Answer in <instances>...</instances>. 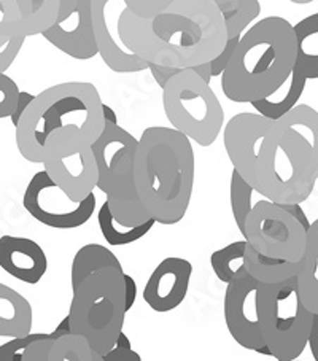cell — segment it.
<instances>
[{"instance_id":"6da1fadb","label":"cell","mask_w":318,"mask_h":361,"mask_svg":"<svg viewBox=\"0 0 318 361\" xmlns=\"http://www.w3.org/2000/svg\"><path fill=\"white\" fill-rule=\"evenodd\" d=\"M128 51L148 64L192 68L212 62L228 42L214 0H172L154 20H140L124 8L116 24Z\"/></svg>"},{"instance_id":"7a4b0ae2","label":"cell","mask_w":318,"mask_h":361,"mask_svg":"<svg viewBox=\"0 0 318 361\" xmlns=\"http://www.w3.org/2000/svg\"><path fill=\"white\" fill-rule=\"evenodd\" d=\"M134 182L140 202L159 225H177L188 212L195 188L191 142L172 128H147L134 154Z\"/></svg>"},{"instance_id":"3957f363","label":"cell","mask_w":318,"mask_h":361,"mask_svg":"<svg viewBox=\"0 0 318 361\" xmlns=\"http://www.w3.org/2000/svg\"><path fill=\"white\" fill-rule=\"evenodd\" d=\"M274 121L258 114H237L223 133L224 148L234 171L266 201L301 204L314 191L301 178L272 134Z\"/></svg>"},{"instance_id":"277c9868","label":"cell","mask_w":318,"mask_h":361,"mask_svg":"<svg viewBox=\"0 0 318 361\" xmlns=\"http://www.w3.org/2000/svg\"><path fill=\"white\" fill-rule=\"evenodd\" d=\"M296 39L291 24L280 16L258 21L240 37L221 75L223 94L237 104L269 97L295 67Z\"/></svg>"},{"instance_id":"5b68a950","label":"cell","mask_w":318,"mask_h":361,"mask_svg":"<svg viewBox=\"0 0 318 361\" xmlns=\"http://www.w3.org/2000/svg\"><path fill=\"white\" fill-rule=\"evenodd\" d=\"M102 99L88 82L51 86L35 96L16 129V147L29 163L42 164L48 137L56 133H78L90 143L104 130Z\"/></svg>"},{"instance_id":"8992f818","label":"cell","mask_w":318,"mask_h":361,"mask_svg":"<svg viewBox=\"0 0 318 361\" xmlns=\"http://www.w3.org/2000/svg\"><path fill=\"white\" fill-rule=\"evenodd\" d=\"M67 315L71 333L85 338L92 350L104 357L123 333L126 317L124 272L105 267L85 279L73 290Z\"/></svg>"},{"instance_id":"52a82bcc","label":"cell","mask_w":318,"mask_h":361,"mask_svg":"<svg viewBox=\"0 0 318 361\" xmlns=\"http://www.w3.org/2000/svg\"><path fill=\"white\" fill-rule=\"evenodd\" d=\"M257 309L261 336L272 357L298 360L309 342L314 314L301 301L296 277L259 285Z\"/></svg>"},{"instance_id":"ba28073f","label":"cell","mask_w":318,"mask_h":361,"mask_svg":"<svg viewBox=\"0 0 318 361\" xmlns=\"http://www.w3.org/2000/svg\"><path fill=\"white\" fill-rule=\"evenodd\" d=\"M163 105L172 129L201 147L214 145L221 134L224 111L210 85L185 68L163 90Z\"/></svg>"},{"instance_id":"9c48e42d","label":"cell","mask_w":318,"mask_h":361,"mask_svg":"<svg viewBox=\"0 0 318 361\" xmlns=\"http://www.w3.org/2000/svg\"><path fill=\"white\" fill-rule=\"evenodd\" d=\"M42 164L49 180L78 202L94 192L99 171L91 143L78 133H56L48 137Z\"/></svg>"},{"instance_id":"30bf717a","label":"cell","mask_w":318,"mask_h":361,"mask_svg":"<svg viewBox=\"0 0 318 361\" xmlns=\"http://www.w3.org/2000/svg\"><path fill=\"white\" fill-rule=\"evenodd\" d=\"M305 234L282 205L266 199L253 205L242 231L244 240L259 255L286 263H301Z\"/></svg>"},{"instance_id":"8fae6325","label":"cell","mask_w":318,"mask_h":361,"mask_svg":"<svg viewBox=\"0 0 318 361\" xmlns=\"http://www.w3.org/2000/svg\"><path fill=\"white\" fill-rule=\"evenodd\" d=\"M27 214L42 225L54 229H75L88 223L96 212L94 192L75 202L56 186L45 171L30 178L23 196Z\"/></svg>"},{"instance_id":"7c38bea8","label":"cell","mask_w":318,"mask_h":361,"mask_svg":"<svg viewBox=\"0 0 318 361\" xmlns=\"http://www.w3.org/2000/svg\"><path fill=\"white\" fill-rule=\"evenodd\" d=\"M272 134L296 172L307 183L318 178V111L296 105L290 114L274 121Z\"/></svg>"},{"instance_id":"4fadbf2b","label":"cell","mask_w":318,"mask_h":361,"mask_svg":"<svg viewBox=\"0 0 318 361\" xmlns=\"http://www.w3.org/2000/svg\"><path fill=\"white\" fill-rule=\"evenodd\" d=\"M259 285L248 276L247 271L240 272L233 282L228 283L223 304L224 322L231 338L240 347L253 352H258L266 345L261 336L257 309Z\"/></svg>"},{"instance_id":"5bb4252c","label":"cell","mask_w":318,"mask_h":361,"mask_svg":"<svg viewBox=\"0 0 318 361\" xmlns=\"http://www.w3.org/2000/svg\"><path fill=\"white\" fill-rule=\"evenodd\" d=\"M73 59L86 61L97 54L94 29H92L91 0H59L58 20L42 34Z\"/></svg>"},{"instance_id":"9a60e30c","label":"cell","mask_w":318,"mask_h":361,"mask_svg":"<svg viewBox=\"0 0 318 361\" xmlns=\"http://www.w3.org/2000/svg\"><path fill=\"white\" fill-rule=\"evenodd\" d=\"M134 154L135 148H124L116 154L105 180L104 191L107 195L109 209L114 219L123 226H137L148 221L152 216L143 207L134 182Z\"/></svg>"},{"instance_id":"2e32d148","label":"cell","mask_w":318,"mask_h":361,"mask_svg":"<svg viewBox=\"0 0 318 361\" xmlns=\"http://www.w3.org/2000/svg\"><path fill=\"white\" fill-rule=\"evenodd\" d=\"M192 264L188 259L169 257L161 261L148 277L143 288V301L154 312L166 314L185 301L190 290Z\"/></svg>"},{"instance_id":"e0dca14e","label":"cell","mask_w":318,"mask_h":361,"mask_svg":"<svg viewBox=\"0 0 318 361\" xmlns=\"http://www.w3.org/2000/svg\"><path fill=\"white\" fill-rule=\"evenodd\" d=\"M0 267L20 282L35 285L48 271V258L45 250L32 239L2 235Z\"/></svg>"},{"instance_id":"ac0fdd59","label":"cell","mask_w":318,"mask_h":361,"mask_svg":"<svg viewBox=\"0 0 318 361\" xmlns=\"http://www.w3.org/2000/svg\"><path fill=\"white\" fill-rule=\"evenodd\" d=\"M107 0H91V15H92V29H94V40L97 54H101L105 66L116 73H133L142 72L148 68V62L137 58L134 53L128 51L126 48L118 45L115 37L111 35L105 8Z\"/></svg>"},{"instance_id":"d6986e66","label":"cell","mask_w":318,"mask_h":361,"mask_svg":"<svg viewBox=\"0 0 318 361\" xmlns=\"http://www.w3.org/2000/svg\"><path fill=\"white\" fill-rule=\"evenodd\" d=\"M23 361H104L85 338L67 334L59 339H37L24 350Z\"/></svg>"},{"instance_id":"ffe728a7","label":"cell","mask_w":318,"mask_h":361,"mask_svg":"<svg viewBox=\"0 0 318 361\" xmlns=\"http://www.w3.org/2000/svg\"><path fill=\"white\" fill-rule=\"evenodd\" d=\"M32 307L16 290L0 283V336L2 338H26L32 334Z\"/></svg>"},{"instance_id":"44dd1931","label":"cell","mask_w":318,"mask_h":361,"mask_svg":"<svg viewBox=\"0 0 318 361\" xmlns=\"http://www.w3.org/2000/svg\"><path fill=\"white\" fill-rule=\"evenodd\" d=\"M137 145H139V139H135L120 124L104 123V130L101 135L97 137L94 143H91V150L94 153L99 171V190L104 188V183L110 172V166L116 158V154L123 152L124 148H137Z\"/></svg>"},{"instance_id":"7402d4cb","label":"cell","mask_w":318,"mask_h":361,"mask_svg":"<svg viewBox=\"0 0 318 361\" xmlns=\"http://www.w3.org/2000/svg\"><path fill=\"white\" fill-rule=\"evenodd\" d=\"M301 301L312 314H318V220L310 223L305 234V248L296 274Z\"/></svg>"},{"instance_id":"603a6c76","label":"cell","mask_w":318,"mask_h":361,"mask_svg":"<svg viewBox=\"0 0 318 361\" xmlns=\"http://www.w3.org/2000/svg\"><path fill=\"white\" fill-rule=\"evenodd\" d=\"M305 83H307V78L296 67H293L290 77L285 80L282 86L269 97L253 102V109H257L258 115L266 120L277 121L296 107L305 90Z\"/></svg>"},{"instance_id":"cb8c5ba5","label":"cell","mask_w":318,"mask_h":361,"mask_svg":"<svg viewBox=\"0 0 318 361\" xmlns=\"http://www.w3.org/2000/svg\"><path fill=\"white\" fill-rule=\"evenodd\" d=\"M296 39L295 67L307 80L318 78V13L293 26Z\"/></svg>"},{"instance_id":"d4e9b609","label":"cell","mask_w":318,"mask_h":361,"mask_svg":"<svg viewBox=\"0 0 318 361\" xmlns=\"http://www.w3.org/2000/svg\"><path fill=\"white\" fill-rule=\"evenodd\" d=\"M105 267H111V269L124 272L120 259H118L116 255L109 250L107 247L99 244L83 245L77 253H75L72 261V290L77 288L85 279H88L97 271L105 269Z\"/></svg>"},{"instance_id":"484cf974","label":"cell","mask_w":318,"mask_h":361,"mask_svg":"<svg viewBox=\"0 0 318 361\" xmlns=\"http://www.w3.org/2000/svg\"><path fill=\"white\" fill-rule=\"evenodd\" d=\"M244 266L248 276L261 285L285 282L291 277H296L299 271V263H286V261L263 257L248 244L245 247Z\"/></svg>"},{"instance_id":"4316f807","label":"cell","mask_w":318,"mask_h":361,"mask_svg":"<svg viewBox=\"0 0 318 361\" xmlns=\"http://www.w3.org/2000/svg\"><path fill=\"white\" fill-rule=\"evenodd\" d=\"M21 15V34H43L58 20L59 0H16Z\"/></svg>"},{"instance_id":"83f0119b","label":"cell","mask_w":318,"mask_h":361,"mask_svg":"<svg viewBox=\"0 0 318 361\" xmlns=\"http://www.w3.org/2000/svg\"><path fill=\"white\" fill-rule=\"evenodd\" d=\"M97 223L104 239L107 240V244L111 247H123V245L134 244V242L145 238V235L152 231L153 226L156 225V221L153 219H149L148 221L142 223V225L130 226V228L123 226L114 219L107 202H104L97 212Z\"/></svg>"},{"instance_id":"f1b7e54d","label":"cell","mask_w":318,"mask_h":361,"mask_svg":"<svg viewBox=\"0 0 318 361\" xmlns=\"http://www.w3.org/2000/svg\"><path fill=\"white\" fill-rule=\"evenodd\" d=\"M215 7L223 18L228 39L244 35V30L253 20H257L261 5L257 0H214Z\"/></svg>"},{"instance_id":"f546056e","label":"cell","mask_w":318,"mask_h":361,"mask_svg":"<svg viewBox=\"0 0 318 361\" xmlns=\"http://www.w3.org/2000/svg\"><path fill=\"white\" fill-rule=\"evenodd\" d=\"M245 247H247L245 240H237L212 253L210 266L220 282L228 285L229 282H233L240 272L245 271V266H244Z\"/></svg>"},{"instance_id":"4dcf8cb0","label":"cell","mask_w":318,"mask_h":361,"mask_svg":"<svg viewBox=\"0 0 318 361\" xmlns=\"http://www.w3.org/2000/svg\"><path fill=\"white\" fill-rule=\"evenodd\" d=\"M255 190L248 185L244 178H242L239 173L233 171L231 173V185H229V201H231V210H233V216L239 231H244V225L248 214H250L253 205H252V197H253Z\"/></svg>"},{"instance_id":"1f68e13d","label":"cell","mask_w":318,"mask_h":361,"mask_svg":"<svg viewBox=\"0 0 318 361\" xmlns=\"http://www.w3.org/2000/svg\"><path fill=\"white\" fill-rule=\"evenodd\" d=\"M21 34V15L16 0H0V40L8 42Z\"/></svg>"},{"instance_id":"d6a6232c","label":"cell","mask_w":318,"mask_h":361,"mask_svg":"<svg viewBox=\"0 0 318 361\" xmlns=\"http://www.w3.org/2000/svg\"><path fill=\"white\" fill-rule=\"evenodd\" d=\"M172 0H126L124 5L134 16L140 20H154L156 16L164 13L171 7Z\"/></svg>"},{"instance_id":"836d02e7","label":"cell","mask_w":318,"mask_h":361,"mask_svg":"<svg viewBox=\"0 0 318 361\" xmlns=\"http://www.w3.org/2000/svg\"><path fill=\"white\" fill-rule=\"evenodd\" d=\"M18 96H20V90H18V85L13 82V78L2 73L0 75V120L10 118L15 114Z\"/></svg>"},{"instance_id":"e575fe53","label":"cell","mask_w":318,"mask_h":361,"mask_svg":"<svg viewBox=\"0 0 318 361\" xmlns=\"http://www.w3.org/2000/svg\"><path fill=\"white\" fill-rule=\"evenodd\" d=\"M45 333H32L26 338L10 339L5 344H0V361H23L24 350L37 339L47 338Z\"/></svg>"},{"instance_id":"d590c367","label":"cell","mask_w":318,"mask_h":361,"mask_svg":"<svg viewBox=\"0 0 318 361\" xmlns=\"http://www.w3.org/2000/svg\"><path fill=\"white\" fill-rule=\"evenodd\" d=\"M24 40H26V37H13L5 45L0 47V75L7 72L10 66L13 64L24 45Z\"/></svg>"},{"instance_id":"8d00e7d4","label":"cell","mask_w":318,"mask_h":361,"mask_svg":"<svg viewBox=\"0 0 318 361\" xmlns=\"http://www.w3.org/2000/svg\"><path fill=\"white\" fill-rule=\"evenodd\" d=\"M240 42V37H236V39H228L226 45H224L223 51L218 54V58H215L214 61L210 62V72H212V77H221L223 72L226 71V67L229 64L231 58H233V54L236 51L237 45H239Z\"/></svg>"},{"instance_id":"74e56055","label":"cell","mask_w":318,"mask_h":361,"mask_svg":"<svg viewBox=\"0 0 318 361\" xmlns=\"http://www.w3.org/2000/svg\"><path fill=\"white\" fill-rule=\"evenodd\" d=\"M148 71L152 72L154 82L159 85L161 90L166 88V85L171 82L173 77H177L178 73H182L185 68H173V67H164V66H154L148 64Z\"/></svg>"},{"instance_id":"f35d334b","label":"cell","mask_w":318,"mask_h":361,"mask_svg":"<svg viewBox=\"0 0 318 361\" xmlns=\"http://www.w3.org/2000/svg\"><path fill=\"white\" fill-rule=\"evenodd\" d=\"M104 361H142V357L137 353L134 348H118L114 347L110 352H107L102 357Z\"/></svg>"},{"instance_id":"ab89813d","label":"cell","mask_w":318,"mask_h":361,"mask_svg":"<svg viewBox=\"0 0 318 361\" xmlns=\"http://www.w3.org/2000/svg\"><path fill=\"white\" fill-rule=\"evenodd\" d=\"M35 99V96L30 94V92L27 91H20V96H18V105H16V110L15 114L11 115V123H13V126L16 128L18 123H20L21 116L24 115V111L27 110V107L30 104H32V101Z\"/></svg>"},{"instance_id":"60d3db41","label":"cell","mask_w":318,"mask_h":361,"mask_svg":"<svg viewBox=\"0 0 318 361\" xmlns=\"http://www.w3.org/2000/svg\"><path fill=\"white\" fill-rule=\"evenodd\" d=\"M282 209L288 212V214L293 216V219H295L299 223V225L304 228L305 233L309 231V229H310V221H309L307 216H305L304 210L301 207V204H283Z\"/></svg>"},{"instance_id":"b9f144b4","label":"cell","mask_w":318,"mask_h":361,"mask_svg":"<svg viewBox=\"0 0 318 361\" xmlns=\"http://www.w3.org/2000/svg\"><path fill=\"white\" fill-rule=\"evenodd\" d=\"M137 300V283L135 280L124 274V301H126V312H129L130 307L134 306Z\"/></svg>"},{"instance_id":"7bdbcfd3","label":"cell","mask_w":318,"mask_h":361,"mask_svg":"<svg viewBox=\"0 0 318 361\" xmlns=\"http://www.w3.org/2000/svg\"><path fill=\"white\" fill-rule=\"evenodd\" d=\"M312 355H314L315 361H318V314L314 315V320H312V329L309 336V342Z\"/></svg>"},{"instance_id":"ee69618b","label":"cell","mask_w":318,"mask_h":361,"mask_svg":"<svg viewBox=\"0 0 318 361\" xmlns=\"http://www.w3.org/2000/svg\"><path fill=\"white\" fill-rule=\"evenodd\" d=\"M67 334H72L71 333V320H68V315L59 323L58 328H56L53 333H49V339H59V338H62V336H67Z\"/></svg>"},{"instance_id":"f6af8a7d","label":"cell","mask_w":318,"mask_h":361,"mask_svg":"<svg viewBox=\"0 0 318 361\" xmlns=\"http://www.w3.org/2000/svg\"><path fill=\"white\" fill-rule=\"evenodd\" d=\"M191 72H195L196 75L202 80L204 83L210 85V78H212V72H210V62H207V64H202V66H196L190 68Z\"/></svg>"},{"instance_id":"bcb514c9","label":"cell","mask_w":318,"mask_h":361,"mask_svg":"<svg viewBox=\"0 0 318 361\" xmlns=\"http://www.w3.org/2000/svg\"><path fill=\"white\" fill-rule=\"evenodd\" d=\"M102 116H104V123L118 124V116L115 114V110L105 104H102Z\"/></svg>"},{"instance_id":"7dc6e473","label":"cell","mask_w":318,"mask_h":361,"mask_svg":"<svg viewBox=\"0 0 318 361\" xmlns=\"http://www.w3.org/2000/svg\"><path fill=\"white\" fill-rule=\"evenodd\" d=\"M115 347H118V348H128V350H130V348H133V344H130V341H129V338L124 333H121L120 336H118V339H116V342H115Z\"/></svg>"},{"instance_id":"c3c4849f","label":"cell","mask_w":318,"mask_h":361,"mask_svg":"<svg viewBox=\"0 0 318 361\" xmlns=\"http://www.w3.org/2000/svg\"><path fill=\"white\" fill-rule=\"evenodd\" d=\"M290 361H302V360H290Z\"/></svg>"}]
</instances>
